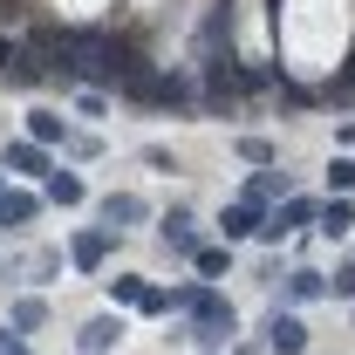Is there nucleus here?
I'll return each mask as SVG.
<instances>
[{
  "mask_svg": "<svg viewBox=\"0 0 355 355\" xmlns=\"http://www.w3.org/2000/svg\"><path fill=\"white\" fill-rule=\"evenodd\" d=\"M116 335H123L116 321H89V328H83V335H76V342H83V355H103V349H110V342H116Z\"/></svg>",
  "mask_w": 355,
  "mask_h": 355,
  "instance_id": "8",
  "label": "nucleus"
},
{
  "mask_svg": "<svg viewBox=\"0 0 355 355\" xmlns=\"http://www.w3.org/2000/svg\"><path fill=\"white\" fill-rule=\"evenodd\" d=\"M103 219H110V232H116V225H130V219H144V205H137L130 191H110V198H103Z\"/></svg>",
  "mask_w": 355,
  "mask_h": 355,
  "instance_id": "6",
  "label": "nucleus"
},
{
  "mask_svg": "<svg viewBox=\"0 0 355 355\" xmlns=\"http://www.w3.org/2000/svg\"><path fill=\"white\" fill-rule=\"evenodd\" d=\"M48 198H55V205H83V178H76V171H55V178H48Z\"/></svg>",
  "mask_w": 355,
  "mask_h": 355,
  "instance_id": "9",
  "label": "nucleus"
},
{
  "mask_svg": "<svg viewBox=\"0 0 355 355\" xmlns=\"http://www.w3.org/2000/svg\"><path fill=\"white\" fill-rule=\"evenodd\" d=\"M287 294H294V301H314V294H328V280H321V273H294Z\"/></svg>",
  "mask_w": 355,
  "mask_h": 355,
  "instance_id": "15",
  "label": "nucleus"
},
{
  "mask_svg": "<svg viewBox=\"0 0 355 355\" xmlns=\"http://www.w3.org/2000/svg\"><path fill=\"white\" fill-rule=\"evenodd\" d=\"M308 219H314V205H308V198H287V205H280V212H273L260 232H266V239H280V232H294V225H308Z\"/></svg>",
  "mask_w": 355,
  "mask_h": 355,
  "instance_id": "4",
  "label": "nucleus"
},
{
  "mask_svg": "<svg viewBox=\"0 0 355 355\" xmlns=\"http://www.w3.org/2000/svg\"><path fill=\"white\" fill-rule=\"evenodd\" d=\"M14 62H21V48H7V42H0V76H14Z\"/></svg>",
  "mask_w": 355,
  "mask_h": 355,
  "instance_id": "21",
  "label": "nucleus"
},
{
  "mask_svg": "<svg viewBox=\"0 0 355 355\" xmlns=\"http://www.w3.org/2000/svg\"><path fill=\"white\" fill-rule=\"evenodd\" d=\"M273 191H287V184H280L273 171H253V184H246V205H266Z\"/></svg>",
  "mask_w": 355,
  "mask_h": 355,
  "instance_id": "14",
  "label": "nucleus"
},
{
  "mask_svg": "<svg viewBox=\"0 0 355 355\" xmlns=\"http://www.w3.org/2000/svg\"><path fill=\"white\" fill-rule=\"evenodd\" d=\"M103 253H110V232H83L76 239V260L83 266H103Z\"/></svg>",
  "mask_w": 355,
  "mask_h": 355,
  "instance_id": "12",
  "label": "nucleus"
},
{
  "mask_svg": "<svg viewBox=\"0 0 355 355\" xmlns=\"http://www.w3.org/2000/svg\"><path fill=\"white\" fill-rule=\"evenodd\" d=\"M328 287H335V294H355V266H342V273H335Z\"/></svg>",
  "mask_w": 355,
  "mask_h": 355,
  "instance_id": "20",
  "label": "nucleus"
},
{
  "mask_svg": "<svg viewBox=\"0 0 355 355\" xmlns=\"http://www.w3.org/2000/svg\"><path fill=\"white\" fill-rule=\"evenodd\" d=\"M164 246H171V253H191V260L205 253V246H198V225H191V219H164Z\"/></svg>",
  "mask_w": 355,
  "mask_h": 355,
  "instance_id": "5",
  "label": "nucleus"
},
{
  "mask_svg": "<svg viewBox=\"0 0 355 355\" xmlns=\"http://www.w3.org/2000/svg\"><path fill=\"white\" fill-rule=\"evenodd\" d=\"M123 96H130V103H150V110H171V103H184V76H150V69H144V76L123 83Z\"/></svg>",
  "mask_w": 355,
  "mask_h": 355,
  "instance_id": "1",
  "label": "nucleus"
},
{
  "mask_svg": "<svg viewBox=\"0 0 355 355\" xmlns=\"http://www.w3.org/2000/svg\"><path fill=\"white\" fill-rule=\"evenodd\" d=\"M246 232H260V205H246V198H239V205L225 212V239H246Z\"/></svg>",
  "mask_w": 355,
  "mask_h": 355,
  "instance_id": "7",
  "label": "nucleus"
},
{
  "mask_svg": "<svg viewBox=\"0 0 355 355\" xmlns=\"http://www.w3.org/2000/svg\"><path fill=\"white\" fill-rule=\"evenodd\" d=\"M328 178H335V191H355V157H335V171H328Z\"/></svg>",
  "mask_w": 355,
  "mask_h": 355,
  "instance_id": "18",
  "label": "nucleus"
},
{
  "mask_svg": "<svg viewBox=\"0 0 355 355\" xmlns=\"http://www.w3.org/2000/svg\"><path fill=\"white\" fill-rule=\"evenodd\" d=\"M7 164H14V171H48L42 144H7Z\"/></svg>",
  "mask_w": 355,
  "mask_h": 355,
  "instance_id": "11",
  "label": "nucleus"
},
{
  "mask_svg": "<svg viewBox=\"0 0 355 355\" xmlns=\"http://www.w3.org/2000/svg\"><path fill=\"white\" fill-rule=\"evenodd\" d=\"M266 349H273V355H301V349H308V328H301L294 314H273V328H266Z\"/></svg>",
  "mask_w": 355,
  "mask_h": 355,
  "instance_id": "3",
  "label": "nucleus"
},
{
  "mask_svg": "<svg viewBox=\"0 0 355 355\" xmlns=\"http://www.w3.org/2000/svg\"><path fill=\"white\" fill-rule=\"evenodd\" d=\"M184 308L198 314V328H205V335H232V308H225L212 287H191V301H184Z\"/></svg>",
  "mask_w": 355,
  "mask_h": 355,
  "instance_id": "2",
  "label": "nucleus"
},
{
  "mask_svg": "<svg viewBox=\"0 0 355 355\" xmlns=\"http://www.w3.org/2000/svg\"><path fill=\"white\" fill-rule=\"evenodd\" d=\"M239 157H246V164H273V144H266V137H239Z\"/></svg>",
  "mask_w": 355,
  "mask_h": 355,
  "instance_id": "16",
  "label": "nucleus"
},
{
  "mask_svg": "<svg viewBox=\"0 0 355 355\" xmlns=\"http://www.w3.org/2000/svg\"><path fill=\"white\" fill-rule=\"evenodd\" d=\"M28 130H35V144H55V137H69L55 110H35V116H28Z\"/></svg>",
  "mask_w": 355,
  "mask_h": 355,
  "instance_id": "13",
  "label": "nucleus"
},
{
  "mask_svg": "<svg viewBox=\"0 0 355 355\" xmlns=\"http://www.w3.org/2000/svg\"><path fill=\"white\" fill-rule=\"evenodd\" d=\"M342 225H349V198H335V205L321 212V232H342Z\"/></svg>",
  "mask_w": 355,
  "mask_h": 355,
  "instance_id": "17",
  "label": "nucleus"
},
{
  "mask_svg": "<svg viewBox=\"0 0 355 355\" xmlns=\"http://www.w3.org/2000/svg\"><path fill=\"white\" fill-rule=\"evenodd\" d=\"M110 294H116V301H144V280H130V273H123V280H110Z\"/></svg>",
  "mask_w": 355,
  "mask_h": 355,
  "instance_id": "19",
  "label": "nucleus"
},
{
  "mask_svg": "<svg viewBox=\"0 0 355 355\" xmlns=\"http://www.w3.org/2000/svg\"><path fill=\"white\" fill-rule=\"evenodd\" d=\"M35 219V198H28V191H7V198H0V225H28Z\"/></svg>",
  "mask_w": 355,
  "mask_h": 355,
  "instance_id": "10",
  "label": "nucleus"
}]
</instances>
